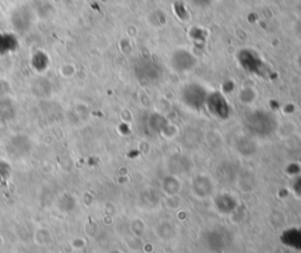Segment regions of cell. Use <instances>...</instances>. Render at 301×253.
Instances as JSON below:
<instances>
[{"label":"cell","instance_id":"1","mask_svg":"<svg viewBox=\"0 0 301 253\" xmlns=\"http://www.w3.org/2000/svg\"><path fill=\"white\" fill-rule=\"evenodd\" d=\"M207 95L208 94H206L204 87L197 85V84L186 85L183 89V91H181V99H183V101L188 107L194 110L204 107Z\"/></svg>","mask_w":301,"mask_h":253},{"label":"cell","instance_id":"2","mask_svg":"<svg viewBox=\"0 0 301 253\" xmlns=\"http://www.w3.org/2000/svg\"><path fill=\"white\" fill-rule=\"evenodd\" d=\"M248 127L253 134L266 137L275 131V123L271 116L266 113H255L248 119Z\"/></svg>","mask_w":301,"mask_h":253},{"label":"cell","instance_id":"3","mask_svg":"<svg viewBox=\"0 0 301 253\" xmlns=\"http://www.w3.org/2000/svg\"><path fill=\"white\" fill-rule=\"evenodd\" d=\"M206 106H207L208 111L211 115H213L219 119H226L228 118L231 113V107L225 97L219 92L212 93L207 95L206 99Z\"/></svg>","mask_w":301,"mask_h":253},{"label":"cell","instance_id":"4","mask_svg":"<svg viewBox=\"0 0 301 253\" xmlns=\"http://www.w3.org/2000/svg\"><path fill=\"white\" fill-rule=\"evenodd\" d=\"M192 192L198 198H208L214 192V185L211 178L206 174H199L191 183Z\"/></svg>","mask_w":301,"mask_h":253},{"label":"cell","instance_id":"5","mask_svg":"<svg viewBox=\"0 0 301 253\" xmlns=\"http://www.w3.org/2000/svg\"><path fill=\"white\" fill-rule=\"evenodd\" d=\"M168 168L169 171H171V174H174V175L179 173H186V172L190 171L191 163L190 160L186 158V156L176 155L169 159Z\"/></svg>","mask_w":301,"mask_h":253},{"label":"cell","instance_id":"6","mask_svg":"<svg viewBox=\"0 0 301 253\" xmlns=\"http://www.w3.org/2000/svg\"><path fill=\"white\" fill-rule=\"evenodd\" d=\"M281 240L285 245L301 250V230L298 227L286 230L281 236Z\"/></svg>","mask_w":301,"mask_h":253},{"label":"cell","instance_id":"7","mask_svg":"<svg viewBox=\"0 0 301 253\" xmlns=\"http://www.w3.org/2000/svg\"><path fill=\"white\" fill-rule=\"evenodd\" d=\"M216 206L224 214H230L237 207V201L233 197L228 196L227 193H223L216 198Z\"/></svg>","mask_w":301,"mask_h":253},{"label":"cell","instance_id":"8","mask_svg":"<svg viewBox=\"0 0 301 253\" xmlns=\"http://www.w3.org/2000/svg\"><path fill=\"white\" fill-rule=\"evenodd\" d=\"M161 189L166 196H176L180 191V182L177 178V175L168 174L162 179Z\"/></svg>","mask_w":301,"mask_h":253},{"label":"cell","instance_id":"9","mask_svg":"<svg viewBox=\"0 0 301 253\" xmlns=\"http://www.w3.org/2000/svg\"><path fill=\"white\" fill-rule=\"evenodd\" d=\"M292 189L294 191L295 194L301 196V175H298V177L294 178L292 184Z\"/></svg>","mask_w":301,"mask_h":253}]
</instances>
